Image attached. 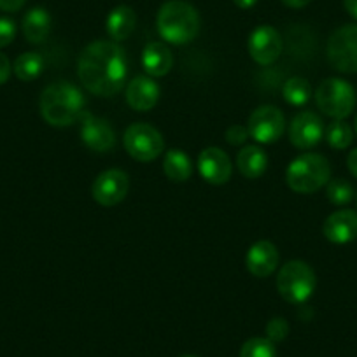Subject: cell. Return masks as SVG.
Masks as SVG:
<instances>
[{"label": "cell", "mask_w": 357, "mask_h": 357, "mask_svg": "<svg viewBox=\"0 0 357 357\" xmlns=\"http://www.w3.org/2000/svg\"><path fill=\"white\" fill-rule=\"evenodd\" d=\"M329 63L343 74H357V25L340 26L328 40Z\"/></svg>", "instance_id": "ba28073f"}, {"label": "cell", "mask_w": 357, "mask_h": 357, "mask_svg": "<svg viewBox=\"0 0 357 357\" xmlns=\"http://www.w3.org/2000/svg\"><path fill=\"white\" fill-rule=\"evenodd\" d=\"M135 25L137 15L128 6H118V8L112 9L107 16V22H105L107 33L114 43L128 39L133 33V30H135Z\"/></svg>", "instance_id": "d6986e66"}, {"label": "cell", "mask_w": 357, "mask_h": 357, "mask_svg": "<svg viewBox=\"0 0 357 357\" xmlns=\"http://www.w3.org/2000/svg\"><path fill=\"white\" fill-rule=\"evenodd\" d=\"M9 75H11V63L4 53H0V84L8 82Z\"/></svg>", "instance_id": "4dcf8cb0"}, {"label": "cell", "mask_w": 357, "mask_h": 357, "mask_svg": "<svg viewBox=\"0 0 357 357\" xmlns=\"http://www.w3.org/2000/svg\"><path fill=\"white\" fill-rule=\"evenodd\" d=\"M347 165H349L350 174L357 178V149L350 151L349 158H347Z\"/></svg>", "instance_id": "d6a6232c"}, {"label": "cell", "mask_w": 357, "mask_h": 357, "mask_svg": "<svg viewBox=\"0 0 357 357\" xmlns=\"http://www.w3.org/2000/svg\"><path fill=\"white\" fill-rule=\"evenodd\" d=\"M331 178V167L322 154L305 153L291 161L286 170V183L294 193L310 195L321 190Z\"/></svg>", "instance_id": "277c9868"}, {"label": "cell", "mask_w": 357, "mask_h": 357, "mask_svg": "<svg viewBox=\"0 0 357 357\" xmlns=\"http://www.w3.org/2000/svg\"><path fill=\"white\" fill-rule=\"evenodd\" d=\"M326 197L331 202L333 205H338V207H343V205H349L354 198V190L345 178H329L328 188H326Z\"/></svg>", "instance_id": "484cf974"}, {"label": "cell", "mask_w": 357, "mask_h": 357, "mask_svg": "<svg viewBox=\"0 0 357 357\" xmlns=\"http://www.w3.org/2000/svg\"><path fill=\"white\" fill-rule=\"evenodd\" d=\"M183 357H197V356H183Z\"/></svg>", "instance_id": "74e56055"}, {"label": "cell", "mask_w": 357, "mask_h": 357, "mask_svg": "<svg viewBox=\"0 0 357 357\" xmlns=\"http://www.w3.org/2000/svg\"><path fill=\"white\" fill-rule=\"evenodd\" d=\"M174 65L172 51L163 43L147 44L142 53V67L151 77H163Z\"/></svg>", "instance_id": "ac0fdd59"}, {"label": "cell", "mask_w": 357, "mask_h": 357, "mask_svg": "<svg viewBox=\"0 0 357 357\" xmlns=\"http://www.w3.org/2000/svg\"><path fill=\"white\" fill-rule=\"evenodd\" d=\"M356 133H357V116H356Z\"/></svg>", "instance_id": "8d00e7d4"}, {"label": "cell", "mask_w": 357, "mask_h": 357, "mask_svg": "<svg viewBox=\"0 0 357 357\" xmlns=\"http://www.w3.org/2000/svg\"><path fill=\"white\" fill-rule=\"evenodd\" d=\"M284 98H286L287 104L296 105V107H301V105L307 104L312 97V88L308 84L307 79L303 77H291L289 81L284 84Z\"/></svg>", "instance_id": "cb8c5ba5"}, {"label": "cell", "mask_w": 357, "mask_h": 357, "mask_svg": "<svg viewBox=\"0 0 357 357\" xmlns=\"http://www.w3.org/2000/svg\"><path fill=\"white\" fill-rule=\"evenodd\" d=\"M16 23L11 18L0 16V47H6L15 40Z\"/></svg>", "instance_id": "f1b7e54d"}, {"label": "cell", "mask_w": 357, "mask_h": 357, "mask_svg": "<svg viewBox=\"0 0 357 357\" xmlns=\"http://www.w3.org/2000/svg\"><path fill=\"white\" fill-rule=\"evenodd\" d=\"M130 188L128 174L118 168L105 170L93 181L91 197L102 207H114L119 202L125 200Z\"/></svg>", "instance_id": "30bf717a"}, {"label": "cell", "mask_w": 357, "mask_h": 357, "mask_svg": "<svg viewBox=\"0 0 357 357\" xmlns=\"http://www.w3.org/2000/svg\"><path fill=\"white\" fill-rule=\"evenodd\" d=\"M23 36L29 43L40 44L51 32V16L44 8H33L23 18Z\"/></svg>", "instance_id": "ffe728a7"}, {"label": "cell", "mask_w": 357, "mask_h": 357, "mask_svg": "<svg viewBox=\"0 0 357 357\" xmlns=\"http://www.w3.org/2000/svg\"><path fill=\"white\" fill-rule=\"evenodd\" d=\"M39 109L47 125L65 128L81 119L84 112V97L74 84L58 81L44 89L40 95Z\"/></svg>", "instance_id": "7a4b0ae2"}, {"label": "cell", "mask_w": 357, "mask_h": 357, "mask_svg": "<svg viewBox=\"0 0 357 357\" xmlns=\"http://www.w3.org/2000/svg\"><path fill=\"white\" fill-rule=\"evenodd\" d=\"M236 167L247 178H259L268 168V156L261 147L247 146L236 156Z\"/></svg>", "instance_id": "44dd1931"}, {"label": "cell", "mask_w": 357, "mask_h": 357, "mask_svg": "<svg viewBox=\"0 0 357 357\" xmlns=\"http://www.w3.org/2000/svg\"><path fill=\"white\" fill-rule=\"evenodd\" d=\"M315 286H317L315 272L310 264L300 259L284 264L277 275V289L287 303L301 305L308 301V298L314 294Z\"/></svg>", "instance_id": "5b68a950"}, {"label": "cell", "mask_w": 357, "mask_h": 357, "mask_svg": "<svg viewBox=\"0 0 357 357\" xmlns=\"http://www.w3.org/2000/svg\"><path fill=\"white\" fill-rule=\"evenodd\" d=\"M160 100V86L146 75L132 79L126 86V102L133 111L147 112Z\"/></svg>", "instance_id": "e0dca14e"}, {"label": "cell", "mask_w": 357, "mask_h": 357, "mask_svg": "<svg viewBox=\"0 0 357 357\" xmlns=\"http://www.w3.org/2000/svg\"><path fill=\"white\" fill-rule=\"evenodd\" d=\"M247 137H249V130L242 125H233L226 130V142L229 146H240L245 142Z\"/></svg>", "instance_id": "f546056e"}, {"label": "cell", "mask_w": 357, "mask_h": 357, "mask_svg": "<svg viewBox=\"0 0 357 357\" xmlns=\"http://www.w3.org/2000/svg\"><path fill=\"white\" fill-rule=\"evenodd\" d=\"M282 4H286L287 8H293V9H301L305 6L310 4V0H280Z\"/></svg>", "instance_id": "836d02e7"}, {"label": "cell", "mask_w": 357, "mask_h": 357, "mask_svg": "<svg viewBox=\"0 0 357 357\" xmlns=\"http://www.w3.org/2000/svg\"><path fill=\"white\" fill-rule=\"evenodd\" d=\"M352 128H350L349 123H345L343 119H335V121L329 123V126L326 128V140H328V144L333 149H347V147L352 144Z\"/></svg>", "instance_id": "d4e9b609"}, {"label": "cell", "mask_w": 357, "mask_h": 357, "mask_svg": "<svg viewBox=\"0 0 357 357\" xmlns=\"http://www.w3.org/2000/svg\"><path fill=\"white\" fill-rule=\"evenodd\" d=\"M289 335V324H287L286 319L282 317H275L272 321L268 322L266 326V338L270 342L277 343V342H282L286 336Z\"/></svg>", "instance_id": "83f0119b"}, {"label": "cell", "mask_w": 357, "mask_h": 357, "mask_svg": "<svg viewBox=\"0 0 357 357\" xmlns=\"http://www.w3.org/2000/svg\"><path fill=\"white\" fill-rule=\"evenodd\" d=\"M247 130L256 142L273 144L282 137L284 130H286V119L277 107L263 105L250 114Z\"/></svg>", "instance_id": "9c48e42d"}, {"label": "cell", "mask_w": 357, "mask_h": 357, "mask_svg": "<svg viewBox=\"0 0 357 357\" xmlns=\"http://www.w3.org/2000/svg\"><path fill=\"white\" fill-rule=\"evenodd\" d=\"M163 172L172 183H186L193 174V163L184 151L170 149L165 154Z\"/></svg>", "instance_id": "7402d4cb"}, {"label": "cell", "mask_w": 357, "mask_h": 357, "mask_svg": "<svg viewBox=\"0 0 357 357\" xmlns=\"http://www.w3.org/2000/svg\"><path fill=\"white\" fill-rule=\"evenodd\" d=\"M158 32L167 43L183 46L197 39L200 32V15L184 0H170L158 13Z\"/></svg>", "instance_id": "3957f363"}, {"label": "cell", "mask_w": 357, "mask_h": 357, "mask_svg": "<svg viewBox=\"0 0 357 357\" xmlns=\"http://www.w3.org/2000/svg\"><path fill=\"white\" fill-rule=\"evenodd\" d=\"M315 102L321 112L333 119H345L356 107V89L352 84L338 77H329L319 84Z\"/></svg>", "instance_id": "8992f818"}, {"label": "cell", "mask_w": 357, "mask_h": 357, "mask_svg": "<svg viewBox=\"0 0 357 357\" xmlns=\"http://www.w3.org/2000/svg\"><path fill=\"white\" fill-rule=\"evenodd\" d=\"M126 54L112 40H95L82 50L77 60V77L89 93L114 97L126 79Z\"/></svg>", "instance_id": "6da1fadb"}, {"label": "cell", "mask_w": 357, "mask_h": 357, "mask_svg": "<svg viewBox=\"0 0 357 357\" xmlns=\"http://www.w3.org/2000/svg\"><path fill=\"white\" fill-rule=\"evenodd\" d=\"M81 140L86 147L95 153H109L116 146V133L109 121L82 112L81 116Z\"/></svg>", "instance_id": "7c38bea8"}, {"label": "cell", "mask_w": 357, "mask_h": 357, "mask_svg": "<svg viewBox=\"0 0 357 357\" xmlns=\"http://www.w3.org/2000/svg\"><path fill=\"white\" fill-rule=\"evenodd\" d=\"M198 170L208 184L221 186L228 183L231 177L233 165L225 151L219 147H207L198 156Z\"/></svg>", "instance_id": "5bb4252c"}, {"label": "cell", "mask_w": 357, "mask_h": 357, "mask_svg": "<svg viewBox=\"0 0 357 357\" xmlns=\"http://www.w3.org/2000/svg\"><path fill=\"white\" fill-rule=\"evenodd\" d=\"M233 2H235L240 9H250L256 6L257 0H233Z\"/></svg>", "instance_id": "d590c367"}, {"label": "cell", "mask_w": 357, "mask_h": 357, "mask_svg": "<svg viewBox=\"0 0 357 357\" xmlns=\"http://www.w3.org/2000/svg\"><path fill=\"white\" fill-rule=\"evenodd\" d=\"M16 77L23 82L36 81L44 70V60L39 53L30 51V53H23L22 56L16 58L15 65H13Z\"/></svg>", "instance_id": "603a6c76"}, {"label": "cell", "mask_w": 357, "mask_h": 357, "mask_svg": "<svg viewBox=\"0 0 357 357\" xmlns=\"http://www.w3.org/2000/svg\"><path fill=\"white\" fill-rule=\"evenodd\" d=\"M249 54L256 63L259 65H272L279 60L282 53V37L273 26L261 25L250 33Z\"/></svg>", "instance_id": "8fae6325"}, {"label": "cell", "mask_w": 357, "mask_h": 357, "mask_svg": "<svg viewBox=\"0 0 357 357\" xmlns=\"http://www.w3.org/2000/svg\"><path fill=\"white\" fill-rule=\"evenodd\" d=\"M279 250L268 240H259L250 249L247 250L245 256V266L249 273H252L257 279H264L270 277L279 266Z\"/></svg>", "instance_id": "9a60e30c"}, {"label": "cell", "mask_w": 357, "mask_h": 357, "mask_svg": "<svg viewBox=\"0 0 357 357\" xmlns=\"http://www.w3.org/2000/svg\"><path fill=\"white\" fill-rule=\"evenodd\" d=\"M324 236L333 243H349L357 238V212L342 208L329 215L322 226Z\"/></svg>", "instance_id": "2e32d148"}, {"label": "cell", "mask_w": 357, "mask_h": 357, "mask_svg": "<svg viewBox=\"0 0 357 357\" xmlns=\"http://www.w3.org/2000/svg\"><path fill=\"white\" fill-rule=\"evenodd\" d=\"M26 0H0V9L6 13H16L25 6Z\"/></svg>", "instance_id": "1f68e13d"}, {"label": "cell", "mask_w": 357, "mask_h": 357, "mask_svg": "<svg viewBox=\"0 0 357 357\" xmlns=\"http://www.w3.org/2000/svg\"><path fill=\"white\" fill-rule=\"evenodd\" d=\"M240 357H277L275 343L259 336L250 338L242 345Z\"/></svg>", "instance_id": "4316f807"}, {"label": "cell", "mask_w": 357, "mask_h": 357, "mask_svg": "<svg viewBox=\"0 0 357 357\" xmlns=\"http://www.w3.org/2000/svg\"><path fill=\"white\" fill-rule=\"evenodd\" d=\"M125 149L133 160L142 161H154L160 158L165 151L163 135L158 132L154 126L147 123H133L126 128L125 137H123Z\"/></svg>", "instance_id": "52a82bcc"}, {"label": "cell", "mask_w": 357, "mask_h": 357, "mask_svg": "<svg viewBox=\"0 0 357 357\" xmlns=\"http://www.w3.org/2000/svg\"><path fill=\"white\" fill-rule=\"evenodd\" d=\"M343 6H345L347 13H349L354 20H357V0H343Z\"/></svg>", "instance_id": "e575fe53"}, {"label": "cell", "mask_w": 357, "mask_h": 357, "mask_svg": "<svg viewBox=\"0 0 357 357\" xmlns=\"http://www.w3.org/2000/svg\"><path fill=\"white\" fill-rule=\"evenodd\" d=\"M324 137V125L315 112L303 111L294 116L289 126V140L298 149H312Z\"/></svg>", "instance_id": "4fadbf2b"}]
</instances>
